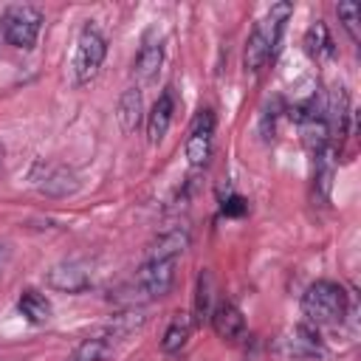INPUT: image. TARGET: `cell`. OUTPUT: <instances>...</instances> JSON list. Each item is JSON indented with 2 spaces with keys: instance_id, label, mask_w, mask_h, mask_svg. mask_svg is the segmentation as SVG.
I'll use <instances>...</instances> for the list:
<instances>
[{
  "instance_id": "cell-1",
  "label": "cell",
  "mask_w": 361,
  "mask_h": 361,
  "mask_svg": "<svg viewBox=\"0 0 361 361\" xmlns=\"http://www.w3.org/2000/svg\"><path fill=\"white\" fill-rule=\"evenodd\" d=\"M290 14H293L290 3H274L268 8V14L259 23H254V28L248 34V42H245V54H243L245 71L257 73V71L265 68V62L274 56V51L279 45V37H282L285 23H288Z\"/></svg>"
},
{
  "instance_id": "cell-2",
  "label": "cell",
  "mask_w": 361,
  "mask_h": 361,
  "mask_svg": "<svg viewBox=\"0 0 361 361\" xmlns=\"http://www.w3.org/2000/svg\"><path fill=\"white\" fill-rule=\"evenodd\" d=\"M347 290L333 279H316L302 293V313L313 324H338L347 316Z\"/></svg>"
},
{
  "instance_id": "cell-3",
  "label": "cell",
  "mask_w": 361,
  "mask_h": 361,
  "mask_svg": "<svg viewBox=\"0 0 361 361\" xmlns=\"http://www.w3.org/2000/svg\"><path fill=\"white\" fill-rule=\"evenodd\" d=\"M39 28H42V11L37 6L20 3V6H8L3 11V37L8 45H14L20 51L34 48Z\"/></svg>"
},
{
  "instance_id": "cell-4",
  "label": "cell",
  "mask_w": 361,
  "mask_h": 361,
  "mask_svg": "<svg viewBox=\"0 0 361 361\" xmlns=\"http://www.w3.org/2000/svg\"><path fill=\"white\" fill-rule=\"evenodd\" d=\"M104 56H107V39L96 25L87 23L79 31L76 54H73V79H76V85L93 82L99 68H102V62H104Z\"/></svg>"
},
{
  "instance_id": "cell-5",
  "label": "cell",
  "mask_w": 361,
  "mask_h": 361,
  "mask_svg": "<svg viewBox=\"0 0 361 361\" xmlns=\"http://www.w3.org/2000/svg\"><path fill=\"white\" fill-rule=\"evenodd\" d=\"M172 285H175V259H147L133 279V290L138 293V299H161L172 290Z\"/></svg>"
},
{
  "instance_id": "cell-6",
  "label": "cell",
  "mask_w": 361,
  "mask_h": 361,
  "mask_svg": "<svg viewBox=\"0 0 361 361\" xmlns=\"http://www.w3.org/2000/svg\"><path fill=\"white\" fill-rule=\"evenodd\" d=\"M212 141H214V113L200 110L197 118L192 121L186 144H183V152L192 166H206V161L212 155Z\"/></svg>"
},
{
  "instance_id": "cell-7",
  "label": "cell",
  "mask_w": 361,
  "mask_h": 361,
  "mask_svg": "<svg viewBox=\"0 0 361 361\" xmlns=\"http://www.w3.org/2000/svg\"><path fill=\"white\" fill-rule=\"evenodd\" d=\"M48 288L59 290V293H82L90 288V271L85 262L68 259V262H56L48 274H45Z\"/></svg>"
},
{
  "instance_id": "cell-8",
  "label": "cell",
  "mask_w": 361,
  "mask_h": 361,
  "mask_svg": "<svg viewBox=\"0 0 361 361\" xmlns=\"http://www.w3.org/2000/svg\"><path fill=\"white\" fill-rule=\"evenodd\" d=\"M209 322H212V330H214L223 341H237V338H243V333H245V316H243V310H240L234 302H228V299H220V302L212 307Z\"/></svg>"
},
{
  "instance_id": "cell-9",
  "label": "cell",
  "mask_w": 361,
  "mask_h": 361,
  "mask_svg": "<svg viewBox=\"0 0 361 361\" xmlns=\"http://www.w3.org/2000/svg\"><path fill=\"white\" fill-rule=\"evenodd\" d=\"M172 113H175V96H172V87H166L155 99V104H152V110L147 116V141L149 144H161L164 141V135H166V130L172 124Z\"/></svg>"
},
{
  "instance_id": "cell-10",
  "label": "cell",
  "mask_w": 361,
  "mask_h": 361,
  "mask_svg": "<svg viewBox=\"0 0 361 361\" xmlns=\"http://www.w3.org/2000/svg\"><path fill=\"white\" fill-rule=\"evenodd\" d=\"M324 121H327V130L330 135H344L347 133V121H350V99H347V90L338 85L333 87L330 99H327V107H324Z\"/></svg>"
},
{
  "instance_id": "cell-11",
  "label": "cell",
  "mask_w": 361,
  "mask_h": 361,
  "mask_svg": "<svg viewBox=\"0 0 361 361\" xmlns=\"http://www.w3.org/2000/svg\"><path fill=\"white\" fill-rule=\"evenodd\" d=\"M141 113H144L141 90H138V87H127V90L118 96V104H116V118H118L121 133H133V130L141 124Z\"/></svg>"
},
{
  "instance_id": "cell-12",
  "label": "cell",
  "mask_w": 361,
  "mask_h": 361,
  "mask_svg": "<svg viewBox=\"0 0 361 361\" xmlns=\"http://www.w3.org/2000/svg\"><path fill=\"white\" fill-rule=\"evenodd\" d=\"M79 189V180H76V172L68 169V166H54L42 183H39V192L48 195V197H68Z\"/></svg>"
},
{
  "instance_id": "cell-13",
  "label": "cell",
  "mask_w": 361,
  "mask_h": 361,
  "mask_svg": "<svg viewBox=\"0 0 361 361\" xmlns=\"http://www.w3.org/2000/svg\"><path fill=\"white\" fill-rule=\"evenodd\" d=\"M161 62H164V48H161V42L147 39V42L141 45V51H138L135 62H133V73H135L141 82H149V79H155V76H158Z\"/></svg>"
},
{
  "instance_id": "cell-14",
  "label": "cell",
  "mask_w": 361,
  "mask_h": 361,
  "mask_svg": "<svg viewBox=\"0 0 361 361\" xmlns=\"http://www.w3.org/2000/svg\"><path fill=\"white\" fill-rule=\"evenodd\" d=\"M186 248H189V234L180 231V228H172V231H164V234L152 243L147 259H178Z\"/></svg>"
},
{
  "instance_id": "cell-15",
  "label": "cell",
  "mask_w": 361,
  "mask_h": 361,
  "mask_svg": "<svg viewBox=\"0 0 361 361\" xmlns=\"http://www.w3.org/2000/svg\"><path fill=\"white\" fill-rule=\"evenodd\" d=\"M299 133H302V144H305L307 152H313V155L324 152L327 144H330V130H327L324 116H310V118H305V121L299 124Z\"/></svg>"
},
{
  "instance_id": "cell-16",
  "label": "cell",
  "mask_w": 361,
  "mask_h": 361,
  "mask_svg": "<svg viewBox=\"0 0 361 361\" xmlns=\"http://www.w3.org/2000/svg\"><path fill=\"white\" fill-rule=\"evenodd\" d=\"M17 307H20V313H23L31 324H45V322L51 319V302H48L39 290H34V288H28V290L20 293Z\"/></svg>"
},
{
  "instance_id": "cell-17",
  "label": "cell",
  "mask_w": 361,
  "mask_h": 361,
  "mask_svg": "<svg viewBox=\"0 0 361 361\" xmlns=\"http://www.w3.org/2000/svg\"><path fill=\"white\" fill-rule=\"evenodd\" d=\"M305 51L310 59H322L327 54H333V42H330V34H327V25L322 20H316L307 31H305Z\"/></svg>"
},
{
  "instance_id": "cell-18",
  "label": "cell",
  "mask_w": 361,
  "mask_h": 361,
  "mask_svg": "<svg viewBox=\"0 0 361 361\" xmlns=\"http://www.w3.org/2000/svg\"><path fill=\"white\" fill-rule=\"evenodd\" d=\"M214 305H217L214 302V276H212L209 268H203L200 276H197V290H195V316L197 319H203V316L209 319Z\"/></svg>"
},
{
  "instance_id": "cell-19",
  "label": "cell",
  "mask_w": 361,
  "mask_h": 361,
  "mask_svg": "<svg viewBox=\"0 0 361 361\" xmlns=\"http://www.w3.org/2000/svg\"><path fill=\"white\" fill-rule=\"evenodd\" d=\"M186 338H189V322L180 319V316H175L172 324L166 327L164 338H161V350H164V353H178V350L186 344Z\"/></svg>"
},
{
  "instance_id": "cell-20",
  "label": "cell",
  "mask_w": 361,
  "mask_h": 361,
  "mask_svg": "<svg viewBox=\"0 0 361 361\" xmlns=\"http://www.w3.org/2000/svg\"><path fill=\"white\" fill-rule=\"evenodd\" d=\"M336 14L344 25V31L350 34L353 42H358V20H361V11H358V3H338L336 6Z\"/></svg>"
},
{
  "instance_id": "cell-21",
  "label": "cell",
  "mask_w": 361,
  "mask_h": 361,
  "mask_svg": "<svg viewBox=\"0 0 361 361\" xmlns=\"http://www.w3.org/2000/svg\"><path fill=\"white\" fill-rule=\"evenodd\" d=\"M104 353H107V341L104 338H85L73 350V358L71 361H102Z\"/></svg>"
},
{
  "instance_id": "cell-22",
  "label": "cell",
  "mask_w": 361,
  "mask_h": 361,
  "mask_svg": "<svg viewBox=\"0 0 361 361\" xmlns=\"http://www.w3.org/2000/svg\"><path fill=\"white\" fill-rule=\"evenodd\" d=\"M245 209H248V206H245V200H243L240 195L231 192L228 197H223V212H226V214H243Z\"/></svg>"
},
{
  "instance_id": "cell-23",
  "label": "cell",
  "mask_w": 361,
  "mask_h": 361,
  "mask_svg": "<svg viewBox=\"0 0 361 361\" xmlns=\"http://www.w3.org/2000/svg\"><path fill=\"white\" fill-rule=\"evenodd\" d=\"M6 262H8V245H6V243H0V274H3Z\"/></svg>"
}]
</instances>
